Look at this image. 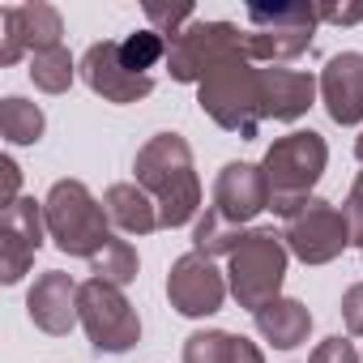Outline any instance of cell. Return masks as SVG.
Returning a JSON list of instances; mask_svg holds the SVG:
<instances>
[{"label":"cell","instance_id":"obj_1","mask_svg":"<svg viewBox=\"0 0 363 363\" xmlns=\"http://www.w3.org/2000/svg\"><path fill=\"white\" fill-rule=\"evenodd\" d=\"M137 184L154 197L162 227H184L201 210V179L193 171V150L179 133L150 137L133 158Z\"/></svg>","mask_w":363,"mask_h":363},{"label":"cell","instance_id":"obj_2","mask_svg":"<svg viewBox=\"0 0 363 363\" xmlns=\"http://www.w3.org/2000/svg\"><path fill=\"white\" fill-rule=\"evenodd\" d=\"M329 167V145L320 133L312 128H295L286 137H278L265 158H261V171H265V184H269V210L291 218L308 197L312 189L320 184V175Z\"/></svg>","mask_w":363,"mask_h":363},{"label":"cell","instance_id":"obj_3","mask_svg":"<svg viewBox=\"0 0 363 363\" xmlns=\"http://www.w3.org/2000/svg\"><path fill=\"white\" fill-rule=\"evenodd\" d=\"M43 218H48V235L65 257L94 261L111 240V218L82 179H56L43 201Z\"/></svg>","mask_w":363,"mask_h":363},{"label":"cell","instance_id":"obj_4","mask_svg":"<svg viewBox=\"0 0 363 363\" xmlns=\"http://www.w3.org/2000/svg\"><path fill=\"white\" fill-rule=\"evenodd\" d=\"M286 261H291V252H286L282 231H274V227L244 231L240 248L227 257V286H231L235 303L248 312H261L265 303H274L282 291V278H286Z\"/></svg>","mask_w":363,"mask_h":363},{"label":"cell","instance_id":"obj_5","mask_svg":"<svg viewBox=\"0 0 363 363\" xmlns=\"http://www.w3.org/2000/svg\"><path fill=\"white\" fill-rule=\"evenodd\" d=\"M197 103H201V111L218 128L252 141L261 133V124H265V116H261V69L252 60H227V65H218L197 86Z\"/></svg>","mask_w":363,"mask_h":363},{"label":"cell","instance_id":"obj_6","mask_svg":"<svg viewBox=\"0 0 363 363\" xmlns=\"http://www.w3.org/2000/svg\"><path fill=\"white\" fill-rule=\"evenodd\" d=\"M316 5L282 0V5H248V60L286 65L312 48L316 35Z\"/></svg>","mask_w":363,"mask_h":363},{"label":"cell","instance_id":"obj_7","mask_svg":"<svg viewBox=\"0 0 363 363\" xmlns=\"http://www.w3.org/2000/svg\"><path fill=\"white\" fill-rule=\"evenodd\" d=\"M227 60H248V30L235 22H193L179 39H171L167 52L171 77L184 86H201Z\"/></svg>","mask_w":363,"mask_h":363},{"label":"cell","instance_id":"obj_8","mask_svg":"<svg viewBox=\"0 0 363 363\" xmlns=\"http://www.w3.org/2000/svg\"><path fill=\"white\" fill-rule=\"evenodd\" d=\"M82 329L99 354H124L141 342V316L120 286L103 278L82 282Z\"/></svg>","mask_w":363,"mask_h":363},{"label":"cell","instance_id":"obj_9","mask_svg":"<svg viewBox=\"0 0 363 363\" xmlns=\"http://www.w3.org/2000/svg\"><path fill=\"white\" fill-rule=\"evenodd\" d=\"M282 240H286V252L299 257L303 265H329L350 248V227L333 201L308 197L291 218H282Z\"/></svg>","mask_w":363,"mask_h":363},{"label":"cell","instance_id":"obj_10","mask_svg":"<svg viewBox=\"0 0 363 363\" xmlns=\"http://www.w3.org/2000/svg\"><path fill=\"white\" fill-rule=\"evenodd\" d=\"M227 278L218 274L214 257L201 252H184L179 261H171L167 274V299L179 316H214L227 303Z\"/></svg>","mask_w":363,"mask_h":363},{"label":"cell","instance_id":"obj_11","mask_svg":"<svg viewBox=\"0 0 363 363\" xmlns=\"http://www.w3.org/2000/svg\"><path fill=\"white\" fill-rule=\"evenodd\" d=\"M43 235H48V218L35 197H22L9 210H0V282L5 286L26 278L35 252L43 248Z\"/></svg>","mask_w":363,"mask_h":363},{"label":"cell","instance_id":"obj_12","mask_svg":"<svg viewBox=\"0 0 363 363\" xmlns=\"http://www.w3.org/2000/svg\"><path fill=\"white\" fill-rule=\"evenodd\" d=\"M0 65H18L26 52H48V48H60V35H65V18L35 0V5H9L0 13Z\"/></svg>","mask_w":363,"mask_h":363},{"label":"cell","instance_id":"obj_13","mask_svg":"<svg viewBox=\"0 0 363 363\" xmlns=\"http://www.w3.org/2000/svg\"><path fill=\"white\" fill-rule=\"evenodd\" d=\"M77 69H82L86 86H90L103 103H120V107H124V103H141V99L154 94V77L133 73V69L124 65V56H120V43H111V39L90 43Z\"/></svg>","mask_w":363,"mask_h":363},{"label":"cell","instance_id":"obj_14","mask_svg":"<svg viewBox=\"0 0 363 363\" xmlns=\"http://www.w3.org/2000/svg\"><path fill=\"white\" fill-rule=\"evenodd\" d=\"M26 312H30L35 329L52 333V337L73 333V325H82V282H73V274H65V269L39 274L26 295Z\"/></svg>","mask_w":363,"mask_h":363},{"label":"cell","instance_id":"obj_15","mask_svg":"<svg viewBox=\"0 0 363 363\" xmlns=\"http://www.w3.org/2000/svg\"><path fill=\"white\" fill-rule=\"evenodd\" d=\"M231 227L252 223L261 210H269V184L257 162H227L214 179V206Z\"/></svg>","mask_w":363,"mask_h":363},{"label":"cell","instance_id":"obj_16","mask_svg":"<svg viewBox=\"0 0 363 363\" xmlns=\"http://www.w3.org/2000/svg\"><path fill=\"white\" fill-rule=\"evenodd\" d=\"M320 103L333 124L363 120V52H337L320 69Z\"/></svg>","mask_w":363,"mask_h":363},{"label":"cell","instance_id":"obj_17","mask_svg":"<svg viewBox=\"0 0 363 363\" xmlns=\"http://www.w3.org/2000/svg\"><path fill=\"white\" fill-rule=\"evenodd\" d=\"M316 86L320 82L312 73H299V69H282V65L261 69V116L278 120V124H291V120L308 116V107L316 99Z\"/></svg>","mask_w":363,"mask_h":363},{"label":"cell","instance_id":"obj_18","mask_svg":"<svg viewBox=\"0 0 363 363\" xmlns=\"http://www.w3.org/2000/svg\"><path fill=\"white\" fill-rule=\"evenodd\" d=\"M252 320H257V333L269 346H278V350H295L312 333V312L299 299H291V295H278L274 303H265L261 312H252Z\"/></svg>","mask_w":363,"mask_h":363},{"label":"cell","instance_id":"obj_19","mask_svg":"<svg viewBox=\"0 0 363 363\" xmlns=\"http://www.w3.org/2000/svg\"><path fill=\"white\" fill-rule=\"evenodd\" d=\"M103 210H107L111 227H120L124 235H150V231L162 227L154 197L137 184V179H133V184H111L103 193Z\"/></svg>","mask_w":363,"mask_h":363},{"label":"cell","instance_id":"obj_20","mask_svg":"<svg viewBox=\"0 0 363 363\" xmlns=\"http://www.w3.org/2000/svg\"><path fill=\"white\" fill-rule=\"evenodd\" d=\"M184 363H265L261 346L227 333V329H197L184 337Z\"/></svg>","mask_w":363,"mask_h":363},{"label":"cell","instance_id":"obj_21","mask_svg":"<svg viewBox=\"0 0 363 363\" xmlns=\"http://www.w3.org/2000/svg\"><path fill=\"white\" fill-rule=\"evenodd\" d=\"M43 128H48V116L30 99L9 94L0 103V133H5L9 145H35V141H43Z\"/></svg>","mask_w":363,"mask_h":363},{"label":"cell","instance_id":"obj_22","mask_svg":"<svg viewBox=\"0 0 363 363\" xmlns=\"http://www.w3.org/2000/svg\"><path fill=\"white\" fill-rule=\"evenodd\" d=\"M77 77V65L69 56V48H48V52H35L30 56V82L43 90V94H65Z\"/></svg>","mask_w":363,"mask_h":363},{"label":"cell","instance_id":"obj_23","mask_svg":"<svg viewBox=\"0 0 363 363\" xmlns=\"http://www.w3.org/2000/svg\"><path fill=\"white\" fill-rule=\"evenodd\" d=\"M240 240H244L240 227H231L218 210H206L197 218V231H193V252H201V257H231L240 248Z\"/></svg>","mask_w":363,"mask_h":363},{"label":"cell","instance_id":"obj_24","mask_svg":"<svg viewBox=\"0 0 363 363\" xmlns=\"http://www.w3.org/2000/svg\"><path fill=\"white\" fill-rule=\"evenodd\" d=\"M167 52H171V43L158 35V30H133V35H124L120 39V56H124V65L133 69V73H145L150 77V69L154 65H162L167 60Z\"/></svg>","mask_w":363,"mask_h":363},{"label":"cell","instance_id":"obj_25","mask_svg":"<svg viewBox=\"0 0 363 363\" xmlns=\"http://www.w3.org/2000/svg\"><path fill=\"white\" fill-rule=\"evenodd\" d=\"M90 269H94V278H103V282H111V286H128L133 278H137V248L128 244V240H107V248L90 261Z\"/></svg>","mask_w":363,"mask_h":363},{"label":"cell","instance_id":"obj_26","mask_svg":"<svg viewBox=\"0 0 363 363\" xmlns=\"http://www.w3.org/2000/svg\"><path fill=\"white\" fill-rule=\"evenodd\" d=\"M145 18H150V30H158L167 43H171V39H179V35H184V30L197 22L189 5L171 9V5H158V0H150V5H145Z\"/></svg>","mask_w":363,"mask_h":363},{"label":"cell","instance_id":"obj_27","mask_svg":"<svg viewBox=\"0 0 363 363\" xmlns=\"http://www.w3.org/2000/svg\"><path fill=\"white\" fill-rule=\"evenodd\" d=\"M342 214H346V227H350V244L363 248V171L354 175V184L342 201Z\"/></svg>","mask_w":363,"mask_h":363},{"label":"cell","instance_id":"obj_28","mask_svg":"<svg viewBox=\"0 0 363 363\" xmlns=\"http://www.w3.org/2000/svg\"><path fill=\"white\" fill-rule=\"evenodd\" d=\"M308 363H359V354H354V346H350L342 333H333V337H325V342L312 350Z\"/></svg>","mask_w":363,"mask_h":363},{"label":"cell","instance_id":"obj_29","mask_svg":"<svg viewBox=\"0 0 363 363\" xmlns=\"http://www.w3.org/2000/svg\"><path fill=\"white\" fill-rule=\"evenodd\" d=\"M342 320H346V329L354 337H363V282L346 286V295H342Z\"/></svg>","mask_w":363,"mask_h":363},{"label":"cell","instance_id":"obj_30","mask_svg":"<svg viewBox=\"0 0 363 363\" xmlns=\"http://www.w3.org/2000/svg\"><path fill=\"white\" fill-rule=\"evenodd\" d=\"M0 171H5V197H0V210H9L13 201H22V193H18L22 189V167L5 154V158H0Z\"/></svg>","mask_w":363,"mask_h":363},{"label":"cell","instance_id":"obj_31","mask_svg":"<svg viewBox=\"0 0 363 363\" xmlns=\"http://www.w3.org/2000/svg\"><path fill=\"white\" fill-rule=\"evenodd\" d=\"M316 18L320 22H337V26H354V22H363V9H329V5H316Z\"/></svg>","mask_w":363,"mask_h":363},{"label":"cell","instance_id":"obj_32","mask_svg":"<svg viewBox=\"0 0 363 363\" xmlns=\"http://www.w3.org/2000/svg\"><path fill=\"white\" fill-rule=\"evenodd\" d=\"M354 154H359V162H363V133L354 137Z\"/></svg>","mask_w":363,"mask_h":363},{"label":"cell","instance_id":"obj_33","mask_svg":"<svg viewBox=\"0 0 363 363\" xmlns=\"http://www.w3.org/2000/svg\"><path fill=\"white\" fill-rule=\"evenodd\" d=\"M359 363H363V354H359Z\"/></svg>","mask_w":363,"mask_h":363},{"label":"cell","instance_id":"obj_34","mask_svg":"<svg viewBox=\"0 0 363 363\" xmlns=\"http://www.w3.org/2000/svg\"><path fill=\"white\" fill-rule=\"evenodd\" d=\"M359 252H363V248H359Z\"/></svg>","mask_w":363,"mask_h":363}]
</instances>
